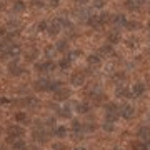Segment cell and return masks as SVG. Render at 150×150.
Masks as SVG:
<instances>
[{"mask_svg": "<svg viewBox=\"0 0 150 150\" xmlns=\"http://www.w3.org/2000/svg\"><path fill=\"white\" fill-rule=\"evenodd\" d=\"M8 135H10V137H13V139H18V137H22V135H23V129H22V127L13 125V127H10V129H8Z\"/></svg>", "mask_w": 150, "mask_h": 150, "instance_id": "cell-1", "label": "cell"}, {"mask_svg": "<svg viewBox=\"0 0 150 150\" xmlns=\"http://www.w3.org/2000/svg\"><path fill=\"white\" fill-rule=\"evenodd\" d=\"M120 113H122V115H123L125 118H130L132 115H134V108L130 107V105H125V107H122Z\"/></svg>", "mask_w": 150, "mask_h": 150, "instance_id": "cell-2", "label": "cell"}, {"mask_svg": "<svg viewBox=\"0 0 150 150\" xmlns=\"http://www.w3.org/2000/svg\"><path fill=\"white\" fill-rule=\"evenodd\" d=\"M72 83H74V85H82V83H83V75L75 74L74 77H72Z\"/></svg>", "mask_w": 150, "mask_h": 150, "instance_id": "cell-3", "label": "cell"}, {"mask_svg": "<svg viewBox=\"0 0 150 150\" xmlns=\"http://www.w3.org/2000/svg\"><path fill=\"white\" fill-rule=\"evenodd\" d=\"M77 108H79V112L80 113H85V112H88V103H79V105H77Z\"/></svg>", "mask_w": 150, "mask_h": 150, "instance_id": "cell-4", "label": "cell"}, {"mask_svg": "<svg viewBox=\"0 0 150 150\" xmlns=\"http://www.w3.org/2000/svg\"><path fill=\"white\" fill-rule=\"evenodd\" d=\"M144 92V85L142 83H137V85H134V95H140Z\"/></svg>", "mask_w": 150, "mask_h": 150, "instance_id": "cell-5", "label": "cell"}, {"mask_svg": "<svg viewBox=\"0 0 150 150\" xmlns=\"http://www.w3.org/2000/svg\"><path fill=\"white\" fill-rule=\"evenodd\" d=\"M134 150H147V145L142 142H135L134 144Z\"/></svg>", "mask_w": 150, "mask_h": 150, "instance_id": "cell-6", "label": "cell"}, {"mask_svg": "<svg viewBox=\"0 0 150 150\" xmlns=\"http://www.w3.org/2000/svg\"><path fill=\"white\" fill-rule=\"evenodd\" d=\"M65 132H67V130H65L64 127H59V129L55 130V135H59V137H62V135H65Z\"/></svg>", "mask_w": 150, "mask_h": 150, "instance_id": "cell-7", "label": "cell"}, {"mask_svg": "<svg viewBox=\"0 0 150 150\" xmlns=\"http://www.w3.org/2000/svg\"><path fill=\"white\" fill-rule=\"evenodd\" d=\"M57 95H59L57 98H65V97H69V92H67V90H60Z\"/></svg>", "mask_w": 150, "mask_h": 150, "instance_id": "cell-8", "label": "cell"}, {"mask_svg": "<svg viewBox=\"0 0 150 150\" xmlns=\"http://www.w3.org/2000/svg\"><path fill=\"white\" fill-rule=\"evenodd\" d=\"M13 149H23V142H13Z\"/></svg>", "mask_w": 150, "mask_h": 150, "instance_id": "cell-9", "label": "cell"}, {"mask_svg": "<svg viewBox=\"0 0 150 150\" xmlns=\"http://www.w3.org/2000/svg\"><path fill=\"white\" fill-rule=\"evenodd\" d=\"M54 149L55 150H65V145L64 144H54Z\"/></svg>", "mask_w": 150, "mask_h": 150, "instance_id": "cell-10", "label": "cell"}, {"mask_svg": "<svg viewBox=\"0 0 150 150\" xmlns=\"http://www.w3.org/2000/svg\"><path fill=\"white\" fill-rule=\"evenodd\" d=\"M117 93H118V95H127V90H125V88H118Z\"/></svg>", "mask_w": 150, "mask_h": 150, "instance_id": "cell-11", "label": "cell"}, {"mask_svg": "<svg viewBox=\"0 0 150 150\" xmlns=\"http://www.w3.org/2000/svg\"><path fill=\"white\" fill-rule=\"evenodd\" d=\"M17 120H25V115L23 113H17Z\"/></svg>", "mask_w": 150, "mask_h": 150, "instance_id": "cell-12", "label": "cell"}, {"mask_svg": "<svg viewBox=\"0 0 150 150\" xmlns=\"http://www.w3.org/2000/svg\"><path fill=\"white\" fill-rule=\"evenodd\" d=\"M22 8H23V4H22V2H18V4H17V7H15V10H22Z\"/></svg>", "mask_w": 150, "mask_h": 150, "instance_id": "cell-13", "label": "cell"}, {"mask_svg": "<svg viewBox=\"0 0 150 150\" xmlns=\"http://www.w3.org/2000/svg\"><path fill=\"white\" fill-rule=\"evenodd\" d=\"M75 150H85V149H82V147H80V149H75Z\"/></svg>", "mask_w": 150, "mask_h": 150, "instance_id": "cell-14", "label": "cell"}, {"mask_svg": "<svg viewBox=\"0 0 150 150\" xmlns=\"http://www.w3.org/2000/svg\"><path fill=\"white\" fill-rule=\"evenodd\" d=\"M82 2H85V0H82Z\"/></svg>", "mask_w": 150, "mask_h": 150, "instance_id": "cell-15", "label": "cell"}]
</instances>
